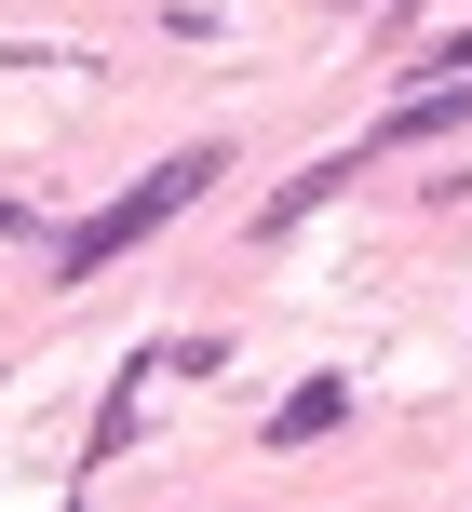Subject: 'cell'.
I'll use <instances>...</instances> for the list:
<instances>
[{
    "instance_id": "5",
    "label": "cell",
    "mask_w": 472,
    "mask_h": 512,
    "mask_svg": "<svg viewBox=\"0 0 472 512\" xmlns=\"http://www.w3.org/2000/svg\"><path fill=\"white\" fill-rule=\"evenodd\" d=\"M176 14H203V0H176Z\"/></svg>"
},
{
    "instance_id": "3",
    "label": "cell",
    "mask_w": 472,
    "mask_h": 512,
    "mask_svg": "<svg viewBox=\"0 0 472 512\" xmlns=\"http://www.w3.org/2000/svg\"><path fill=\"white\" fill-rule=\"evenodd\" d=\"M338 418H351V391H338V378H311L297 405H270V445H324Z\"/></svg>"
},
{
    "instance_id": "4",
    "label": "cell",
    "mask_w": 472,
    "mask_h": 512,
    "mask_svg": "<svg viewBox=\"0 0 472 512\" xmlns=\"http://www.w3.org/2000/svg\"><path fill=\"white\" fill-rule=\"evenodd\" d=\"M419 81H472V27H446V41L419 54Z\"/></svg>"
},
{
    "instance_id": "1",
    "label": "cell",
    "mask_w": 472,
    "mask_h": 512,
    "mask_svg": "<svg viewBox=\"0 0 472 512\" xmlns=\"http://www.w3.org/2000/svg\"><path fill=\"white\" fill-rule=\"evenodd\" d=\"M216 176H230V149H216V135H203V149H176V162H149V176H135L122 203H95V216H81L68 243H54V270H68V283H95V270H122V256H135V243H162V230H176V216L203 203Z\"/></svg>"
},
{
    "instance_id": "2",
    "label": "cell",
    "mask_w": 472,
    "mask_h": 512,
    "mask_svg": "<svg viewBox=\"0 0 472 512\" xmlns=\"http://www.w3.org/2000/svg\"><path fill=\"white\" fill-rule=\"evenodd\" d=\"M162 378H176V364H162V351H135L122 364V391H108V418H95V432H81V472H108V459H122V445H135V418H149V391Z\"/></svg>"
}]
</instances>
